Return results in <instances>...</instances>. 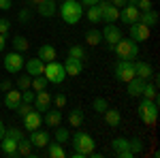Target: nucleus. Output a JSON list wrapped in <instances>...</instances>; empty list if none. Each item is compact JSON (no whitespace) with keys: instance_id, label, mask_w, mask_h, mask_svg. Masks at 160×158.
Returning a JSON list of instances; mask_svg holds the SVG:
<instances>
[{"instance_id":"nucleus-1","label":"nucleus","mask_w":160,"mask_h":158,"mask_svg":"<svg viewBox=\"0 0 160 158\" xmlns=\"http://www.w3.org/2000/svg\"><path fill=\"white\" fill-rule=\"evenodd\" d=\"M71 139H73V147H75L73 158H88L90 152H94V147H96L94 139H92L88 133L79 130V128H77V133H75Z\"/></svg>"},{"instance_id":"nucleus-2","label":"nucleus","mask_w":160,"mask_h":158,"mask_svg":"<svg viewBox=\"0 0 160 158\" xmlns=\"http://www.w3.org/2000/svg\"><path fill=\"white\" fill-rule=\"evenodd\" d=\"M62 22L64 24H79V19L83 17V7L77 0H62V7H58Z\"/></svg>"},{"instance_id":"nucleus-3","label":"nucleus","mask_w":160,"mask_h":158,"mask_svg":"<svg viewBox=\"0 0 160 158\" xmlns=\"http://www.w3.org/2000/svg\"><path fill=\"white\" fill-rule=\"evenodd\" d=\"M107 47L120 60H137V56H139V43H135L132 38H120L115 45H107Z\"/></svg>"},{"instance_id":"nucleus-4","label":"nucleus","mask_w":160,"mask_h":158,"mask_svg":"<svg viewBox=\"0 0 160 158\" xmlns=\"http://www.w3.org/2000/svg\"><path fill=\"white\" fill-rule=\"evenodd\" d=\"M137 111H139L141 122H143V124H148V126H154V124H156V120H158V105H156L154 100L143 98V100L139 103Z\"/></svg>"},{"instance_id":"nucleus-5","label":"nucleus","mask_w":160,"mask_h":158,"mask_svg":"<svg viewBox=\"0 0 160 158\" xmlns=\"http://www.w3.org/2000/svg\"><path fill=\"white\" fill-rule=\"evenodd\" d=\"M43 75H45V79H47V84H62L64 79H66V73H64V66H62L60 62H47L45 64V71H43Z\"/></svg>"},{"instance_id":"nucleus-6","label":"nucleus","mask_w":160,"mask_h":158,"mask_svg":"<svg viewBox=\"0 0 160 158\" xmlns=\"http://www.w3.org/2000/svg\"><path fill=\"white\" fill-rule=\"evenodd\" d=\"M113 75H115L118 81L128 84V81L135 77V62L132 60H120L115 66H113Z\"/></svg>"},{"instance_id":"nucleus-7","label":"nucleus","mask_w":160,"mask_h":158,"mask_svg":"<svg viewBox=\"0 0 160 158\" xmlns=\"http://www.w3.org/2000/svg\"><path fill=\"white\" fill-rule=\"evenodd\" d=\"M4 69H7V73L11 75H17L22 69H24V56H22V51H11V54H7L4 56Z\"/></svg>"},{"instance_id":"nucleus-8","label":"nucleus","mask_w":160,"mask_h":158,"mask_svg":"<svg viewBox=\"0 0 160 158\" xmlns=\"http://www.w3.org/2000/svg\"><path fill=\"white\" fill-rule=\"evenodd\" d=\"M98 9H100V19H102V22L113 24L115 19H120V9H118V7H113V4L107 2V0H100V2H98Z\"/></svg>"},{"instance_id":"nucleus-9","label":"nucleus","mask_w":160,"mask_h":158,"mask_svg":"<svg viewBox=\"0 0 160 158\" xmlns=\"http://www.w3.org/2000/svg\"><path fill=\"white\" fill-rule=\"evenodd\" d=\"M41 126H43V113L37 111V109H30L24 115V128L28 133H32V130H37Z\"/></svg>"},{"instance_id":"nucleus-10","label":"nucleus","mask_w":160,"mask_h":158,"mask_svg":"<svg viewBox=\"0 0 160 158\" xmlns=\"http://www.w3.org/2000/svg\"><path fill=\"white\" fill-rule=\"evenodd\" d=\"M149 30L145 24H141V22H135V24H130V38L135 41V43H143V41H149Z\"/></svg>"},{"instance_id":"nucleus-11","label":"nucleus","mask_w":160,"mask_h":158,"mask_svg":"<svg viewBox=\"0 0 160 158\" xmlns=\"http://www.w3.org/2000/svg\"><path fill=\"white\" fill-rule=\"evenodd\" d=\"M111 143H113V152H115L118 158H132L135 156V154L130 152V147H128V139H126V137H118V139H113Z\"/></svg>"},{"instance_id":"nucleus-12","label":"nucleus","mask_w":160,"mask_h":158,"mask_svg":"<svg viewBox=\"0 0 160 158\" xmlns=\"http://www.w3.org/2000/svg\"><path fill=\"white\" fill-rule=\"evenodd\" d=\"M139 9H137L135 4H124V7H120V19H122L124 24H135V22H139Z\"/></svg>"},{"instance_id":"nucleus-13","label":"nucleus","mask_w":160,"mask_h":158,"mask_svg":"<svg viewBox=\"0 0 160 158\" xmlns=\"http://www.w3.org/2000/svg\"><path fill=\"white\" fill-rule=\"evenodd\" d=\"M64 73H66V77H79L81 75V71H83V62L81 60H77V58H66L64 60Z\"/></svg>"},{"instance_id":"nucleus-14","label":"nucleus","mask_w":160,"mask_h":158,"mask_svg":"<svg viewBox=\"0 0 160 158\" xmlns=\"http://www.w3.org/2000/svg\"><path fill=\"white\" fill-rule=\"evenodd\" d=\"M34 109L41 111V113H45V111L51 107V94L47 92V90H41V92H37V96H34Z\"/></svg>"},{"instance_id":"nucleus-15","label":"nucleus","mask_w":160,"mask_h":158,"mask_svg":"<svg viewBox=\"0 0 160 158\" xmlns=\"http://www.w3.org/2000/svg\"><path fill=\"white\" fill-rule=\"evenodd\" d=\"M102 41H107V45H115L120 38H122V32H120V28L113 24H107L105 28H102Z\"/></svg>"},{"instance_id":"nucleus-16","label":"nucleus","mask_w":160,"mask_h":158,"mask_svg":"<svg viewBox=\"0 0 160 158\" xmlns=\"http://www.w3.org/2000/svg\"><path fill=\"white\" fill-rule=\"evenodd\" d=\"M37 13L41 15V17H53V15L58 13L56 0H43V2H38L37 4Z\"/></svg>"},{"instance_id":"nucleus-17","label":"nucleus","mask_w":160,"mask_h":158,"mask_svg":"<svg viewBox=\"0 0 160 158\" xmlns=\"http://www.w3.org/2000/svg\"><path fill=\"white\" fill-rule=\"evenodd\" d=\"M26 66V73L30 75V77H34V75H43V71H45V62L41 60V58H30L28 62H24Z\"/></svg>"},{"instance_id":"nucleus-18","label":"nucleus","mask_w":160,"mask_h":158,"mask_svg":"<svg viewBox=\"0 0 160 158\" xmlns=\"http://www.w3.org/2000/svg\"><path fill=\"white\" fill-rule=\"evenodd\" d=\"M22 103V90H7L4 92V107L7 109H17V105Z\"/></svg>"},{"instance_id":"nucleus-19","label":"nucleus","mask_w":160,"mask_h":158,"mask_svg":"<svg viewBox=\"0 0 160 158\" xmlns=\"http://www.w3.org/2000/svg\"><path fill=\"white\" fill-rule=\"evenodd\" d=\"M0 150H2L7 156L15 158L17 156V141H15L13 137H9V135H4V137L0 139Z\"/></svg>"},{"instance_id":"nucleus-20","label":"nucleus","mask_w":160,"mask_h":158,"mask_svg":"<svg viewBox=\"0 0 160 158\" xmlns=\"http://www.w3.org/2000/svg\"><path fill=\"white\" fill-rule=\"evenodd\" d=\"M132 62H135V77H141L143 81H149V77L154 75L152 66L148 62H141V60H132Z\"/></svg>"},{"instance_id":"nucleus-21","label":"nucleus","mask_w":160,"mask_h":158,"mask_svg":"<svg viewBox=\"0 0 160 158\" xmlns=\"http://www.w3.org/2000/svg\"><path fill=\"white\" fill-rule=\"evenodd\" d=\"M49 141H51L49 135L45 133V130H41V128H37V130L30 133V143H32L34 147H45Z\"/></svg>"},{"instance_id":"nucleus-22","label":"nucleus","mask_w":160,"mask_h":158,"mask_svg":"<svg viewBox=\"0 0 160 158\" xmlns=\"http://www.w3.org/2000/svg\"><path fill=\"white\" fill-rule=\"evenodd\" d=\"M62 124V111L56 107V109H47L45 111V126H51V128H56V126H60Z\"/></svg>"},{"instance_id":"nucleus-23","label":"nucleus","mask_w":160,"mask_h":158,"mask_svg":"<svg viewBox=\"0 0 160 158\" xmlns=\"http://www.w3.org/2000/svg\"><path fill=\"white\" fill-rule=\"evenodd\" d=\"M139 22H141V24H145L148 28H154V26H158V11L149 9V11L139 13Z\"/></svg>"},{"instance_id":"nucleus-24","label":"nucleus","mask_w":160,"mask_h":158,"mask_svg":"<svg viewBox=\"0 0 160 158\" xmlns=\"http://www.w3.org/2000/svg\"><path fill=\"white\" fill-rule=\"evenodd\" d=\"M38 58H41L43 62H53L56 58H58V54H56V47H53V45H49V43L41 45V47H38Z\"/></svg>"},{"instance_id":"nucleus-25","label":"nucleus","mask_w":160,"mask_h":158,"mask_svg":"<svg viewBox=\"0 0 160 158\" xmlns=\"http://www.w3.org/2000/svg\"><path fill=\"white\" fill-rule=\"evenodd\" d=\"M105 122L109 124V126H120V122H122V113H120V109H111V107H107L105 109Z\"/></svg>"},{"instance_id":"nucleus-26","label":"nucleus","mask_w":160,"mask_h":158,"mask_svg":"<svg viewBox=\"0 0 160 158\" xmlns=\"http://www.w3.org/2000/svg\"><path fill=\"white\" fill-rule=\"evenodd\" d=\"M143 85H145V81H143L141 77H132V79L128 81V96H141Z\"/></svg>"},{"instance_id":"nucleus-27","label":"nucleus","mask_w":160,"mask_h":158,"mask_svg":"<svg viewBox=\"0 0 160 158\" xmlns=\"http://www.w3.org/2000/svg\"><path fill=\"white\" fill-rule=\"evenodd\" d=\"M47 156L49 158H64L66 156V152H64V147H62V143H58V141H56V143H47Z\"/></svg>"},{"instance_id":"nucleus-28","label":"nucleus","mask_w":160,"mask_h":158,"mask_svg":"<svg viewBox=\"0 0 160 158\" xmlns=\"http://www.w3.org/2000/svg\"><path fill=\"white\" fill-rule=\"evenodd\" d=\"M86 43H88V45H92V47L100 45V43H102V34H100V30L90 28V30L86 32Z\"/></svg>"},{"instance_id":"nucleus-29","label":"nucleus","mask_w":160,"mask_h":158,"mask_svg":"<svg viewBox=\"0 0 160 158\" xmlns=\"http://www.w3.org/2000/svg\"><path fill=\"white\" fill-rule=\"evenodd\" d=\"M141 96L148 98V100H154V103H158V88H156V84H148V81H145Z\"/></svg>"},{"instance_id":"nucleus-30","label":"nucleus","mask_w":160,"mask_h":158,"mask_svg":"<svg viewBox=\"0 0 160 158\" xmlns=\"http://www.w3.org/2000/svg\"><path fill=\"white\" fill-rule=\"evenodd\" d=\"M83 118H86L83 115V109H79V107L77 109H71V113H68V124L75 126V128H79L83 124Z\"/></svg>"},{"instance_id":"nucleus-31","label":"nucleus","mask_w":160,"mask_h":158,"mask_svg":"<svg viewBox=\"0 0 160 158\" xmlns=\"http://www.w3.org/2000/svg\"><path fill=\"white\" fill-rule=\"evenodd\" d=\"M17 156H32V143H30V139L22 137L17 141Z\"/></svg>"},{"instance_id":"nucleus-32","label":"nucleus","mask_w":160,"mask_h":158,"mask_svg":"<svg viewBox=\"0 0 160 158\" xmlns=\"http://www.w3.org/2000/svg\"><path fill=\"white\" fill-rule=\"evenodd\" d=\"M11 45H13V49H15V51H28V49H30V41L19 34V37H15L11 41Z\"/></svg>"},{"instance_id":"nucleus-33","label":"nucleus","mask_w":160,"mask_h":158,"mask_svg":"<svg viewBox=\"0 0 160 158\" xmlns=\"http://www.w3.org/2000/svg\"><path fill=\"white\" fill-rule=\"evenodd\" d=\"M53 130H56V141H58V143H62V145H64V143H68V139H71V133H68V128H64V126H56V128H53Z\"/></svg>"},{"instance_id":"nucleus-34","label":"nucleus","mask_w":160,"mask_h":158,"mask_svg":"<svg viewBox=\"0 0 160 158\" xmlns=\"http://www.w3.org/2000/svg\"><path fill=\"white\" fill-rule=\"evenodd\" d=\"M30 88H32L34 92L47 90V79H45V75H34V77H32V84H30Z\"/></svg>"},{"instance_id":"nucleus-35","label":"nucleus","mask_w":160,"mask_h":158,"mask_svg":"<svg viewBox=\"0 0 160 158\" xmlns=\"http://www.w3.org/2000/svg\"><path fill=\"white\" fill-rule=\"evenodd\" d=\"M88 19H90L92 24H98V22H102V19H100L98 2H96V4H92V7H88Z\"/></svg>"},{"instance_id":"nucleus-36","label":"nucleus","mask_w":160,"mask_h":158,"mask_svg":"<svg viewBox=\"0 0 160 158\" xmlns=\"http://www.w3.org/2000/svg\"><path fill=\"white\" fill-rule=\"evenodd\" d=\"M68 56L83 62V58H86V49H83V45H71V49H68Z\"/></svg>"},{"instance_id":"nucleus-37","label":"nucleus","mask_w":160,"mask_h":158,"mask_svg":"<svg viewBox=\"0 0 160 158\" xmlns=\"http://www.w3.org/2000/svg\"><path fill=\"white\" fill-rule=\"evenodd\" d=\"M30 84H32V77H30L28 73L17 77V90H22V92H24V90H28V88H30Z\"/></svg>"},{"instance_id":"nucleus-38","label":"nucleus","mask_w":160,"mask_h":158,"mask_svg":"<svg viewBox=\"0 0 160 158\" xmlns=\"http://www.w3.org/2000/svg\"><path fill=\"white\" fill-rule=\"evenodd\" d=\"M128 147H130V152H132V154H141V152H143V141H141L139 137L128 139Z\"/></svg>"},{"instance_id":"nucleus-39","label":"nucleus","mask_w":160,"mask_h":158,"mask_svg":"<svg viewBox=\"0 0 160 158\" xmlns=\"http://www.w3.org/2000/svg\"><path fill=\"white\" fill-rule=\"evenodd\" d=\"M51 103L58 107V109H64L66 107V94H62V92H58L56 96H51Z\"/></svg>"},{"instance_id":"nucleus-40","label":"nucleus","mask_w":160,"mask_h":158,"mask_svg":"<svg viewBox=\"0 0 160 158\" xmlns=\"http://www.w3.org/2000/svg\"><path fill=\"white\" fill-rule=\"evenodd\" d=\"M34 96H37V92H34L32 88H28V90H24V92H22V100H24V103H28V105H32V103H34Z\"/></svg>"},{"instance_id":"nucleus-41","label":"nucleus","mask_w":160,"mask_h":158,"mask_svg":"<svg viewBox=\"0 0 160 158\" xmlns=\"http://www.w3.org/2000/svg\"><path fill=\"white\" fill-rule=\"evenodd\" d=\"M107 107H109V105H107V100H105V98H94V109L98 111V113H105V109H107Z\"/></svg>"},{"instance_id":"nucleus-42","label":"nucleus","mask_w":160,"mask_h":158,"mask_svg":"<svg viewBox=\"0 0 160 158\" xmlns=\"http://www.w3.org/2000/svg\"><path fill=\"white\" fill-rule=\"evenodd\" d=\"M30 17H32V13H30L28 7H24V9L19 11V15H17V19H19L22 24H28V22H30Z\"/></svg>"},{"instance_id":"nucleus-43","label":"nucleus","mask_w":160,"mask_h":158,"mask_svg":"<svg viewBox=\"0 0 160 158\" xmlns=\"http://www.w3.org/2000/svg\"><path fill=\"white\" fill-rule=\"evenodd\" d=\"M9 28H11V22H9L7 17H0V34H2V37L9 34Z\"/></svg>"},{"instance_id":"nucleus-44","label":"nucleus","mask_w":160,"mask_h":158,"mask_svg":"<svg viewBox=\"0 0 160 158\" xmlns=\"http://www.w3.org/2000/svg\"><path fill=\"white\" fill-rule=\"evenodd\" d=\"M137 9L143 13V11H149V9H154L152 7V0H137Z\"/></svg>"},{"instance_id":"nucleus-45","label":"nucleus","mask_w":160,"mask_h":158,"mask_svg":"<svg viewBox=\"0 0 160 158\" xmlns=\"http://www.w3.org/2000/svg\"><path fill=\"white\" fill-rule=\"evenodd\" d=\"M4 135H9V137H13L15 141H19V139L24 137V133H22L19 128H7V133H4Z\"/></svg>"},{"instance_id":"nucleus-46","label":"nucleus","mask_w":160,"mask_h":158,"mask_svg":"<svg viewBox=\"0 0 160 158\" xmlns=\"http://www.w3.org/2000/svg\"><path fill=\"white\" fill-rule=\"evenodd\" d=\"M30 109H32V107H30L28 103H24V100H22V103L17 105V109H15V111H17V113H19L22 118H24V115H26V113H28V111H30Z\"/></svg>"},{"instance_id":"nucleus-47","label":"nucleus","mask_w":160,"mask_h":158,"mask_svg":"<svg viewBox=\"0 0 160 158\" xmlns=\"http://www.w3.org/2000/svg\"><path fill=\"white\" fill-rule=\"evenodd\" d=\"M0 9L2 11H9L11 9V0H0Z\"/></svg>"},{"instance_id":"nucleus-48","label":"nucleus","mask_w":160,"mask_h":158,"mask_svg":"<svg viewBox=\"0 0 160 158\" xmlns=\"http://www.w3.org/2000/svg\"><path fill=\"white\" fill-rule=\"evenodd\" d=\"M13 85H11V81H2V84H0V90H2V92H7V90H11Z\"/></svg>"},{"instance_id":"nucleus-49","label":"nucleus","mask_w":160,"mask_h":158,"mask_svg":"<svg viewBox=\"0 0 160 158\" xmlns=\"http://www.w3.org/2000/svg\"><path fill=\"white\" fill-rule=\"evenodd\" d=\"M83 7H92V4H96V2H100V0H79Z\"/></svg>"},{"instance_id":"nucleus-50","label":"nucleus","mask_w":160,"mask_h":158,"mask_svg":"<svg viewBox=\"0 0 160 158\" xmlns=\"http://www.w3.org/2000/svg\"><path fill=\"white\" fill-rule=\"evenodd\" d=\"M111 4H113V7H118V9H120V7H124V4H126V0H113V2H111Z\"/></svg>"},{"instance_id":"nucleus-51","label":"nucleus","mask_w":160,"mask_h":158,"mask_svg":"<svg viewBox=\"0 0 160 158\" xmlns=\"http://www.w3.org/2000/svg\"><path fill=\"white\" fill-rule=\"evenodd\" d=\"M4 133H7V126H4V122L0 120V139L4 137Z\"/></svg>"},{"instance_id":"nucleus-52","label":"nucleus","mask_w":160,"mask_h":158,"mask_svg":"<svg viewBox=\"0 0 160 158\" xmlns=\"http://www.w3.org/2000/svg\"><path fill=\"white\" fill-rule=\"evenodd\" d=\"M4 45H7V41H4V37H2V34H0V51H2V49H4Z\"/></svg>"},{"instance_id":"nucleus-53","label":"nucleus","mask_w":160,"mask_h":158,"mask_svg":"<svg viewBox=\"0 0 160 158\" xmlns=\"http://www.w3.org/2000/svg\"><path fill=\"white\" fill-rule=\"evenodd\" d=\"M26 2H28V4H32V7H37L38 2H43V0H26Z\"/></svg>"},{"instance_id":"nucleus-54","label":"nucleus","mask_w":160,"mask_h":158,"mask_svg":"<svg viewBox=\"0 0 160 158\" xmlns=\"http://www.w3.org/2000/svg\"><path fill=\"white\" fill-rule=\"evenodd\" d=\"M107 2H113V0H107Z\"/></svg>"}]
</instances>
